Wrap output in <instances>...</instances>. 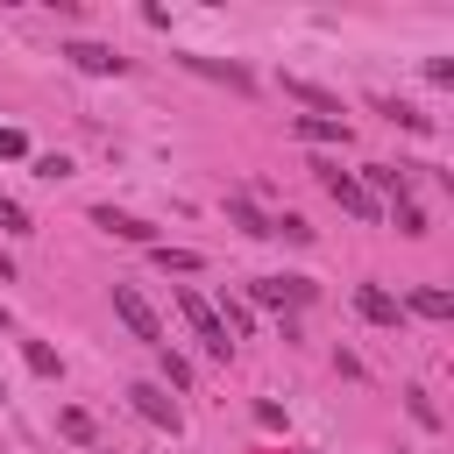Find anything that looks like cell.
<instances>
[{"instance_id":"1","label":"cell","mask_w":454,"mask_h":454,"mask_svg":"<svg viewBox=\"0 0 454 454\" xmlns=\"http://www.w3.org/2000/svg\"><path fill=\"white\" fill-rule=\"evenodd\" d=\"M312 170H319V184H326V199H333L340 213H355V220H383V206H376V199L362 192V177H355V170H340L333 156H319Z\"/></svg>"},{"instance_id":"2","label":"cell","mask_w":454,"mask_h":454,"mask_svg":"<svg viewBox=\"0 0 454 454\" xmlns=\"http://www.w3.org/2000/svg\"><path fill=\"white\" fill-rule=\"evenodd\" d=\"M177 312L192 319V333H199V348H206L213 362H227V355H234V333L220 326V312H213V305H206V298H199L192 284H177Z\"/></svg>"},{"instance_id":"3","label":"cell","mask_w":454,"mask_h":454,"mask_svg":"<svg viewBox=\"0 0 454 454\" xmlns=\"http://www.w3.org/2000/svg\"><path fill=\"white\" fill-rule=\"evenodd\" d=\"M114 312H121V326H128L135 340H149V348H163V319L149 312V298H142L135 284H114Z\"/></svg>"},{"instance_id":"4","label":"cell","mask_w":454,"mask_h":454,"mask_svg":"<svg viewBox=\"0 0 454 454\" xmlns=\"http://www.w3.org/2000/svg\"><path fill=\"white\" fill-rule=\"evenodd\" d=\"M128 404H135L149 426H163V433H177V426H184V411H177V397H170L163 383H128Z\"/></svg>"},{"instance_id":"5","label":"cell","mask_w":454,"mask_h":454,"mask_svg":"<svg viewBox=\"0 0 454 454\" xmlns=\"http://www.w3.org/2000/svg\"><path fill=\"white\" fill-rule=\"evenodd\" d=\"M92 227H106L114 241H135V248H156V227H149V220H135V213H121V206H92Z\"/></svg>"},{"instance_id":"6","label":"cell","mask_w":454,"mask_h":454,"mask_svg":"<svg viewBox=\"0 0 454 454\" xmlns=\"http://www.w3.org/2000/svg\"><path fill=\"white\" fill-rule=\"evenodd\" d=\"M248 298L255 305H312V277H255Z\"/></svg>"},{"instance_id":"7","label":"cell","mask_w":454,"mask_h":454,"mask_svg":"<svg viewBox=\"0 0 454 454\" xmlns=\"http://www.w3.org/2000/svg\"><path fill=\"white\" fill-rule=\"evenodd\" d=\"M64 57H71L78 71H92V78H121V71H128V57L106 50V43H64Z\"/></svg>"},{"instance_id":"8","label":"cell","mask_w":454,"mask_h":454,"mask_svg":"<svg viewBox=\"0 0 454 454\" xmlns=\"http://www.w3.org/2000/svg\"><path fill=\"white\" fill-rule=\"evenodd\" d=\"M355 177H362V192H369V199H376V192H383L390 206H404V199H411V177H404L397 163H369V170H355Z\"/></svg>"},{"instance_id":"9","label":"cell","mask_w":454,"mask_h":454,"mask_svg":"<svg viewBox=\"0 0 454 454\" xmlns=\"http://www.w3.org/2000/svg\"><path fill=\"white\" fill-rule=\"evenodd\" d=\"M184 71H199V78H220V85H234V92H255V78L234 64V57H177Z\"/></svg>"},{"instance_id":"10","label":"cell","mask_w":454,"mask_h":454,"mask_svg":"<svg viewBox=\"0 0 454 454\" xmlns=\"http://www.w3.org/2000/svg\"><path fill=\"white\" fill-rule=\"evenodd\" d=\"M355 312H362V319H376V326H397V319H404V305H397L383 284H355Z\"/></svg>"},{"instance_id":"11","label":"cell","mask_w":454,"mask_h":454,"mask_svg":"<svg viewBox=\"0 0 454 454\" xmlns=\"http://www.w3.org/2000/svg\"><path fill=\"white\" fill-rule=\"evenodd\" d=\"M404 312H419V319H454V291H440V284H419L411 298H397Z\"/></svg>"},{"instance_id":"12","label":"cell","mask_w":454,"mask_h":454,"mask_svg":"<svg viewBox=\"0 0 454 454\" xmlns=\"http://www.w3.org/2000/svg\"><path fill=\"white\" fill-rule=\"evenodd\" d=\"M298 135H305V142H340V149H348V121H333V114H298Z\"/></svg>"},{"instance_id":"13","label":"cell","mask_w":454,"mask_h":454,"mask_svg":"<svg viewBox=\"0 0 454 454\" xmlns=\"http://www.w3.org/2000/svg\"><path fill=\"white\" fill-rule=\"evenodd\" d=\"M284 92H291V99H305L312 114H333V121H340V99H333V92H319V85H305V78H284Z\"/></svg>"},{"instance_id":"14","label":"cell","mask_w":454,"mask_h":454,"mask_svg":"<svg viewBox=\"0 0 454 454\" xmlns=\"http://www.w3.org/2000/svg\"><path fill=\"white\" fill-rule=\"evenodd\" d=\"M227 220H234V227H241V234H255V241H262V234H270V220H262V213H255V206H248V199H227Z\"/></svg>"},{"instance_id":"15","label":"cell","mask_w":454,"mask_h":454,"mask_svg":"<svg viewBox=\"0 0 454 454\" xmlns=\"http://www.w3.org/2000/svg\"><path fill=\"white\" fill-rule=\"evenodd\" d=\"M156 369H163V390H192V362H184V355H170V348H163V355H156Z\"/></svg>"},{"instance_id":"16","label":"cell","mask_w":454,"mask_h":454,"mask_svg":"<svg viewBox=\"0 0 454 454\" xmlns=\"http://www.w3.org/2000/svg\"><path fill=\"white\" fill-rule=\"evenodd\" d=\"M21 355H28V369H35V376H57V369H64L50 340H21Z\"/></svg>"},{"instance_id":"17","label":"cell","mask_w":454,"mask_h":454,"mask_svg":"<svg viewBox=\"0 0 454 454\" xmlns=\"http://www.w3.org/2000/svg\"><path fill=\"white\" fill-rule=\"evenodd\" d=\"M149 255H156L163 270H177V277H184V270H199V255H192V248H170V241H156Z\"/></svg>"},{"instance_id":"18","label":"cell","mask_w":454,"mask_h":454,"mask_svg":"<svg viewBox=\"0 0 454 454\" xmlns=\"http://www.w3.org/2000/svg\"><path fill=\"white\" fill-rule=\"evenodd\" d=\"M57 433H64V440H78V447H85V440H92V419H85V411H78V404H71V411H57Z\"/></svg>"},{"instance_id":"19","label":"cell","mask_w":454,"mask_h":454,"mask_svg":"<svg viewBox=\"0 0 454 454\" xmlns=\"http://www.w3.org/2000/svg\"><path fill=\"white\" fill-rule=\"evenodd\" d=\"M0 234H35V220H28V213H21L7 192H0Z\"/></svg>"},{"instance_id":"20","label":"cell","mask_w":454,"mask_h":454,"mask_svg":"<svg viewBox=\"0 0 454 454\" xmlns=\"http://www.w3.org/2000/svg\"><path fill=\"white\" fill-rule=\"evenodd\" d=\"M383 114H390L397 128H419V135H426V114H419V106H404V99H383Z\"/></svg>"},{"instance_id":"21","label":"cell","mask_w":454,"mask_h":454,"mask_svg":"<svg viewBox=\"0 0 454 454\" xmlns=\"http://www.w3.org/2000/svg\"><path fill=\"white\" fill-rule=\"evenodd\" d=\"M397 234H411V241H419V234H426V213H419V206H411V199H404V206H397Z\"/></svg>"},{"instance_id":"22","label":"cell","mask_w":454,"mask_h":454,"mask_svg":"<svg viewBox=\"0 0 454 454\" xmlns=\"http://www.w3.org/2000/svg\"><path fill=\"white\" fill-rule=\"evenodd\" d=\"M270 234H284V241H312V227H305L298 213H284V220H270Z\"/></svg>"},{"instance_id":"23","label":"cell","mask_w":454,"mask_h":454,"mask_svg":"<svg viewBox=\"0 0 454 454\" xmlns=\"http://www.w3.org/2000/svg\"><path fill=\"white\" fill-rule=\"evenodd\" d=\"M404 404H411V419H419V426H440V411H433V397H426V390H404Z\"/></svg>"},{"instance_id":"24","label":"cell","mask_w":454,"mask_h":454,"mask_svg":"<svg viewBox=\"0 0 454 454\" xmlns=\"http://www.w3.org/2000/svg\"><path fill=\"white\" fill-rule=\"evenodd\" d=\"M0 156L21 163V156H28V135H21V128H0Z\"/></svg>"},{"instance_id":"25","label":"cell","mask_w":454,"mask_h":454,"mask_svg":"<svg viewBox=\"0 0 454 454\" xmlns=\"http://www.w3.org/2000/svg\"><path fill=\"white\" fill-rule=\"evenodd\" d=\"M35 177H50V184L71 177V156H35Z\"/></svg>"},{"instance_id":"26","label":"cell","mask_w":454,"mask_h":454,"mask_svg":"<svg viewBox=\"0 0 454 454\" xmlns=\"http://www.w3.org/2000/svg\"><path fill=\"white\" fill-rule=\"evenodd\" d=\"M0 397H7V383H0Z\"/></svg>"}]
</instances>
